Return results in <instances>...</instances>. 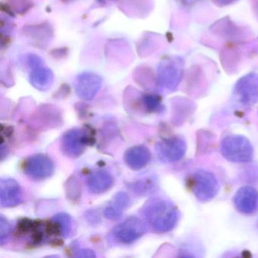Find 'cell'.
<instances>
[{
	"label": "cell",
	"instance_id": "1",
	"mask_svg": "<svg viewBox=\"0 0 258 258\" xmlns=\"http://www.w3.org/2000/svg\"><path fill=\"white\" fill-rule=\"evenodd\" d=\"M145 223L153 232L164 233L173 229L179 220L176 207L167 199L155 198L146 202L141 210Z\"/></svg>",
	"mask_w": 258,
	"mask_h": 258
},
{
	"label": "cell",
	"instance_id": "2",
	"mask_svg": "<svg viewBox=\"0 0 258 258\" xmlns=\"http://www.w3.org/2000/svg\"><path fill=\"white\" fill-rule=\"evenodd\" d=\"M220 151L223 157L232 162L247 163L253 159L252 145L242 136L230 135L225 137L222 140Z\"/></svg>",
	"mask_w": 258,
	"mask_h": 258
},
{
	"label": "cell",
	"instance_id": "3",
	"mask_svg": "<svg viewBox=\"0 0 258 258\" xmlns=\"http://www.w3.org/2000/svg\"><path fill=\"white\" fill-rule=\"evenodd\" d=\"M189 187L193 194L201 202L212 200L220 190L216 176L205 170H196L189 179Z\"/></svg>",
	"mask_w": 258,
	"mask_h": 258
},
{
	"label": "cell",
	"instance_id": "4",
	"mask_svg": "<svg viewBox=\"0 0 258 258\" xmlns=\"http://www.w3.org/2000/svg\"><path fill=\"white\" fill-rule=\"evenodd\" d=\"M183 61L179 57H173L160 63L158 69V81L163 88L173 90L182 79Z\"/></svg>",
	"mask_w": 258,
	"mask_h": 258
},
{
	"label": "cell",
	"instance_id": "5",
	"mask_svg": "<svg viewBox=\"0 0 258 258\" xmlns=\"http://www.w3.org/2000/svg\"><path fill=\"white\" fill-rule=\"evenodd\" d=\"M146 223L138 217H131L113 229L111 236L117 242L131 244L146 233Z\"/></svg>",
	"mask_w": 258,
	"mask_h": 258
},
{
	"label": "cell",
	"instance_id": "6",
	"mask_svg": "<svg viewBox=\"0 0 258 258\" xmlns=\"http://www.w3.org/2000/svg\"><path fill=\"white\" fill-rule=\"evenodd\" d=\"M93 137L85 129H72L63 135L61 148L66 156L75 158L81 156Z\"/></svg>",
	"mask_w": 258,
	"mask_h": 258
},
{
	"label": "cell",
	"instance_id": "7",
	"mask_svg": "<svg viewBox=\"0 0 258 258\" xmlns=\"http://www.w3.org/2000/svg\"><path fill=\"white\" fill-rule=\"evenodd\" d=\"M234 95L244 106L256 104L258 102V74H248L238 80L234 89Z\"/></svg>",
	"mask_w": 258,
	"mask_h": 258
},
{
	"label": "cell",
	"instance_id": "8",
	"mask_svg": "<svg viewBox=\"0 0 258 258\" xmlns=\"http://www.w3.org/2000/svg\"><path fill=\"white\" fill-rule=\"evenodd\" d=\"M155 150L161 161L173 163L180 161L186 152V143L180 137L164 139L157 143Z\"/></svg>",
	"mask_w": 258,
	"mask_h": 258
},
{
	"label": "cell",
	"instance_id": "9",
	"mask_svg": "<svg viewBox=\"0 0 258 258\" xmlns=\"http://www.w3.org/2000/svg\"><path fill=\"white\" fill-rule=\"evenodd\" d=\"M24 170L31 179L43 180L53 173V161L46 155H33L25 161Z\"/></svg>",
	"mask_w": 258,
	"mask_h": 258
},
{
	"label": "cell",
	"instance_id": "10",
	"mask_svg": "<svg viewBox=\"0 0 258 258\" xmlns=\"http://www.w3.org/2000/svg\"><path fill=\"white\" fill-rule=\"evenodd\" d=\"M28 63L31 68L30 81L33 87L41 91H46L52 87L54 75L49 68L43 66L42 60L36 55H31L28 58Z\"/></svg>",
	"mask_w": 258,
	"mask_h": 258
},
{
	"label": "cell",
	"instance_id": "11",
	"mask_svg": "<svg viewBox=\"0 0 258 258\" xmlns=\"http://www.w3.org/2000/svg\"><path fill=\"white\" fill-rule=\"evenodd\" d=\"M102 83V78L99 75L92 72H84L77 78L75 90L81 99L91 100L100 90Z\"/></svg>",
	"mask_w": 258,
	"mask_h": 258
},
{
	"label": "cell",
	"instance_id": "12",
	"mask_svg": "<svg viewBox=\"0 0 258 258\" xmlns=\"http://www.w3.org/2000/svg\"><path fill=\"white\" fill-rule=\"evenodd\" d=\"M22 188L17 181L11 178H3L0 181V205L2 208H12L23 202Z\"/></svg>",
	"mask_w": 258,
	"mask_h": 258
},
{
	"label": "cell",
	"instance_id": "13",
	"mask_svg": "<svg viewBox=\"0 0 258 258\" xmlns=\"http://www.w3.org/2000/svg\"><path fill=\"white\" fill-rule=\"evenodd\" d=\"M234 203L242 214H253L258 207L257 191L253 187H241L234 196Z\"/></svg>",
	"mask_w": 258,
	"mask_h": 258
},
{
	"label": "cell",
	"instance_id": "14",
	"mask_svg": "<svg viewBox=\"0 0 258 258\" xmlns=\"http://www.w3.org/2000/svg\"><path fill=\"white\" fill-rule=\"evenodd\" d=\"M150 160V151L145 146H134L125 152V163L133 170H141L149 164Z\"/></svg>",
	"mask_w": 258,
	"mask_h": 258
},
{
	"label": "cell",
	"instance_id": "15",
	"mask_svg": "<svg viewBox=\"0 0 258 258\" xmlns=\"http://www.w3.org/2000/svg\"><path fill=\"white\" fill-rule=\"evenodd\" d=\"M114 178L111 173L105 170H99L92 173L87 179V186L91 192L101 194L111 188Z\"/></svg>",
	"mask_w": 258,
	"mask_h": 258
},
{
	"label": "cell",
	"instance_id": "16",
	"mask_svg": "<svg viewBox=\"0 0 258 258\" xmlns=\"http://www.w3.org/2000/svg\"><path fill=\"white\" fill-rule=\"evenodd\" d=\"M52 220L58 225L61 236L64 238L69 236L72 229V220L71 216L66 213H60L56 214L52 218Z\"/></svg>",
	"mask_w": 258,
	"mask_h": 258
},
{
	"label": "cell",
	"instance_id": "17",
	"mask_svg": "<svg viewBox=\"0 0 258 258\" xmlns=\"http://www.w3.org/2000/svg\"><path fill=\"white\" fill-rule=\"evenodd\" d=\"M145 108L149 112H158L162 108L161 98L155 94H146L143 97Z\"/></svg>",
	"mask_w": 258,
	"mask_h": 258
},
{
	"label": "cell",
	"instance_id": "18",
	"mask_svg": "<svg viewBox=\"0 0 258 258\" xmlns=\"http://www.w3.org/2000/svg\"><path fill=\"white\" fill-rule=\"evenodd\" d=\"M130 203H131V199L128 195L123 191H120L114 196L112 202L110 204L112 205L114 208L123 212L124 209L129 206Z\"/></svg>",
	"mask_w": 258,
	"mask_h": 258
},
{
	"label": "cell",
	"instance_id": "19",
	"mask_svg": "<svg viewBox=\"0 0 258 258\" xmlns=\"http://www.w3.org/2000/svg\"><path fill=\"white\" fill-rule=\"evenodd\" d=\"M11 232V226L4 215L0 217V244H7Z\"/></svg>",
	"mask_w": 258,
	"mask_h": 258
},
{
	"label": "cell",
	"instance_id": "20",
	"mask_svg": "<svg viewBox=\"0 0 258 258\" xmlns=\"http://www.w3.org/2000/svg\"><path fill=\"white\" fill-rule=\"evenodd\" d=\"M123 211L114 208L112 205L109 204L108 206L105 208L104 211V215L106 217L108 220H117L122 217L123 215Z\"/></svg>",
	"mask_w": 258,
	"mask_h": 258
},
{
	"label": "cell",
	"instance_id": "21",
	"mask_svg": "<svg viewBox=\"0 0 258 258\" xmlns=\"http://www.w3.org/2000/svg\"><path fill=\"white\" fill-rule=\"evenodd\" d=\"M74 256L75 257L94 258L96 257V255L95 252L90 249L82 248L77 250Z\"/></svg>",
	"mask_w": 258,
	"mask_h": 258
},
{
	"label": "cell",
	"instance_id": "22",
	"mask_svg": "<svg viewBox=\"0 0 258 258\" xmlns=\"http://www.w3.org/2000/svg\"><path fill=\"white\" fill-rule=\"evenodd\" d=\"M234 1L235 0H214V2L222 6L228 5V4H232Z\"/></svg>",
	"mask_w": 258,
	"mask_h": 258
}]
</instances>
